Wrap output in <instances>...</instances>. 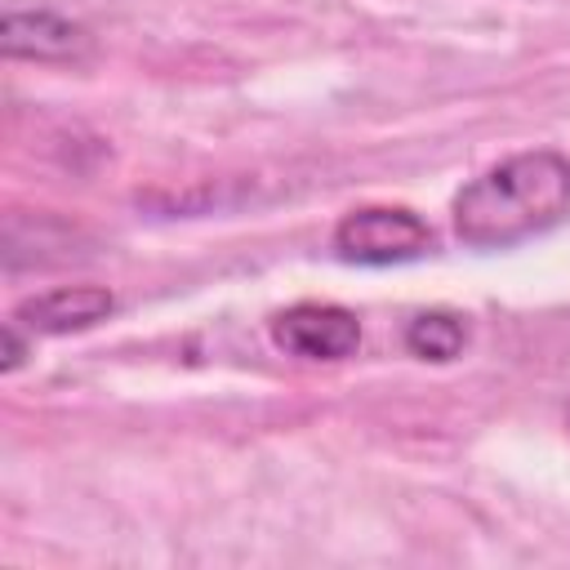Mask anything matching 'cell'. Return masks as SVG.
<instances>
[{
  "instance_id": "obj_3",
  "label": "cell",
  "mask_w": 570,
  "mask_h": 570,
  "mask_svg": "<svg viewBox=\"0 0 570 570\" xmlns=\"http://www.w3.org/2000/svg\"><path fill=\"white\" fill-rule=\"evenodd\" d=\"M272 343L298 361H343L361 347V321L338 303H294L272 316Z\"/></svg>"
},
{
  "instance_id": "obj_1",
  "label": "cell",
  "mask_w": 570,
  "mask_h": 570,
  "mask_svg": "<svg viewBox=\"0 0 570 570\" xmlns=\"http://www.w3.org/2000/svg\"><path fill=\"white\" fill-rule=\"evenodd\" d=\"M450 218L454 236L472 249H512L534 240L570 218V160L548 147L517 151L463 183Z\"/></svg>"
},
{
  "instance_id": "obj_4",
  "label": "cell",
  "mask_w": 570,
  "mask_h": 570,
  "mask_svg": "<svg viewBox=\"0 0 570 570\" xmlns=\"http://www.w3.org/2000/svg\"><path fill=\"white\" fill-rule=\"evenodd\" d=\"M0 45L9 58L31 62H76L89 53V31L58 9H4Z\"/></svg>"
},
{
  "instance_id": "obj_5",
  "label": "cell",
  "mask_w": 570,
  "mask_h": 570,
  "mask_svg": "<svg viewBox=\"0 0 570 570\" xmlns=\"http://www.w3.org/2000/svg\"><path fill=\"white\" fill-rule=\"evenodd\" d=\"M116 312L111 289L102 285H58L45 294H31L13 307V325L31 330V334H71V330H89L98 321H107Z\"/></svg>"
},
{
  "instance_id": "obj_6",
  "label": "cell",
  "mask_w": 570,
  "mask_h": 570,
  "mask_svg": "<svg viewBox=\"0 0 570 570\" xmlns=\"http://www.w3.org/2000/svg\"><path fill=\"white\" fill-rule=\"evenodd\" d=\"M463 343H468V325L454 312H419L405 325V352L419 356V361L445 365V361H454L463 352Z\"/></svg>"
},
{
  "instance_id": "obj_2",
  "label": "cell",
  "mask_w": 570,
  "mask_h": 570,
  "mask_svg": "<svg viewBox=\"0 0 570 570\" xmlns=\"http://www.w3.org/2000/svg\"><path fill=\"white\" fill-rule=\"evenodd\" d=\"M432 249V227L405 205H365L338 218L334 254L356 267H392L423 258Z\"/></svg>"
}]
</instances>
